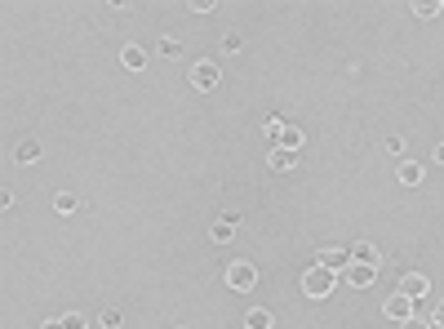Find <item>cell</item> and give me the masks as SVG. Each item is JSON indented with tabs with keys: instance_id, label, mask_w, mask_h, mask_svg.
Returning a JSON list of instances; mask_svg holds the SVG:
<instances>
[{
	"instance_id": "obj_1",
	"label": "cell",
	"mask_w": 444,
	"mask_h": 329,
	"mask_svg": "<svg viewBox=\"0 0 444 329\" xmlns=\"http://www.w3.org/2000/svg\"><path fill=\"white\" fill-rule=\"evenodd\" d=\"M298 289H302V298H329V294L338 289V271H329V267H320V262H311V267H302Z\"/></svg>"
},
{
	"instance_id": "obj_2",
	"label": "cell",
	"mask_w": 444,
	"mask_h": 329,
	"mask_svg": "<svg viewBox=\"0 0 444 329\" xmlns=\"http://www.w3.org/2000/svg\"><path fill=\"white\" fill-rule=\"evenodd\" d=\"M222 280H226V289H235V294H249V289L258 285V267L244 262V258H235V262H226Z\"/></svg>"
},
{
	"instance_id": "obj_3",
	"label": "cell",
	"mask_w": 444,
	"mask_h": 329,
	"mask_svg": "<svg viewBox=\"0 0 444 329\" xmlns=\"http://www.w3.org/2000/svg\"><path fill=\"white\" fill-rule=\"evenodd\" d=\"M187 80L196 84L200 93H209V89H218L222 84V71H218V63H209V58H200V63H191V71H187Z\"/></svg>"
},
{
	"instance_id": "obj_4",
	"label": "cell",
	"mask_w": 444,
	"mask_h": 329,
	"mask_svg": "<svg viewBox=\"0 0 444 329\" xmlns=\"http://www.w3.org/2000/svg\"><path fill=\"white\" fill-rule=\"evenodd\" d=\"M342 280L351 289H369L373 280H377V267H369V262H347V267H342Z\"/></svg>"
},
{
	"instance_id": "obj_5",
	"label": "cell",
	"mask_w": 444,
	"mask_h": 329,
	"mask_svg": "<svg viewBox=\"0 0 444 329\" xmlns=\"http://www.w3.org/2000/svg\"><path fill=\"white\" fill-rule=\"evenodd\" d=\"M316 262L320 267H329V271H342L347 262H351V249H342V245H325L316 253Z\"/></svg>"
},
{
	"instance_id": "obj_6",
	"label": "cell",
	"mask_w": 444,
	"mask_h": 329,
	"mask_svg": "<svg viewBox=\"0 0 444 329\" xmlns=\"http://www.w3.org/2000/svg\"><path fill=\"white\" fill-rule=\"evenodd\" d=\"M395 289H400L404 298H413V303H418V298H427V289H431V285H427V276H418V271H404Z\"/></svg>"
},
{
	"instance_id": "obj_7",
	"label": "cell",
	"mask_w": 444,
	"mask_h": 329,
	"mask_svg": "<svg viewBox=\"0 0 444 329\" xmlns=\"http://www.w3.org/2000/svg\"><path fill=\"white\" fill-rule=\"evenodd\" d=\"M235 227H240V214H218V218H213V227H209V236L218 240V245H226V240L235 236Z\"/></svg>"
},
{
	"instance_id": "obj_8",
	"label": "cell",
	"mask_w": 444,
	"mask_h": 329,
	"mask_svg": "<svg viewBox=\"0 0 444 329\" xmlns=\"http://www.w3.org/2000/svg\"><path fill=\"white\" fill-rule=\"evenodd\" d=\"M382 312L391 316V321H409V316H413V298H404L400 289H395V294H391V298H386V303H382Z\"/></svg>"
},
{
	"instance_id": "obj_9",
	"label": "cell",
	"mask_w": 444,
	"mask_h": 329,
	"mask_svg": "<svg viewBox=\"0 0 444 329\" xmlns=\"http://www.w3.org/2000/svg\"><path fill=\"white\" fill-rule=\"evenodd\" d=\"M120 63H125L129 71H143L147 67V49L143 45H125V49H120Z\"/></svg>"
},
{
	"instance_id": "obj_10",
	"label": "cell",
	"mask_w": 444,
	"mask_h": 329,
	"mask_svg": "<svg viewBox=\"0 0 444 329\" xmlns=\"http://www.w3.org/2000/svg\"><path fill=\"white\" fill-rule=\"evenodd\" d=\"M351 262H369V267H377L382 253H377V245H369V240H355L351 245Z\"/></svg>"
},
{
	"instance_id": "obj_11",
	"label": "cell",
	"mask_w": 444,
	"mask_h": 329,
	"mask_svg": "<svg viewBox=\"0 0 444 329\" xmlns=\"http://www.w3.org/2000/svg\"><path fill=\"white\" fill-rule=\"evenodd\" d=\"M276 325V316L267 312V307H249V312H244V329H271Z\"/></svg>"
},
{
	"instance_id": "obj_12",
	"label": "cell",
	"mask_w": 444,
	"mask_h": 329,
	"mask_svg": "<svg viewBox=\"0 0 444 329\" xmlns=\"http://www.w3.org/2000/svg\"><path fill=\"white\" fill-rule=\"evenodd\" d=\"M271 169H280V174H289V169H298V152H289V147H276V152L267 156Z\"/></svg>"
},
{
	"instance_id": "obj_13",
	"label": "cell",
	"mask_w": 444,
	"mask_h": 329,
	"mask_svg": "<svg viewBox=\"0 0 444 329\" xmlns=\"http://www.w3.org/2000/svg\"><path fill=\"white\" fill-rule=\"evenodd\" d=\"M14 161H18V165H36V161H40V143H36V138L18 143V147H14Z\"/></svg>"
},
{
	"instance_id": "obj_14",
	"label": "cell",
	"mask_w": 444,
	"mask_h": 329,
	"mask_svg": "<svg viewBox=\"0 0 444 329\" xmlns=\"http://www.w3.org/2000/svg\"><path fill=\"white\" fill-rule=\"evenodd\" d=\"M395 174H400L404 187H418V183H422V165H418V161H400V169H395Z\"/></svg>"
},
{
	"instance_id": "obj_15",
	"label": "cell",
	"mask_w": 444,
	"mask_h": 329,
	"mask_svg": "<svg viewBox=\"0 0 444 329\" xmlns=\"http://www.w3.org/2000/svg\"><path fill=\"white\" fill-rule=\"evenodd\" d=\"M98 325L102 329H120V325H125V312H120V307H102V312H98Z\"/></svg>"
},
{
	"instance_id": "obj_16",
	"label": "cell",
	"mask_w": 444,
	"mask_h": 329,
	"mask_svg": "<svg viewBox=\"0 0 444 329\" xmlns=\"http://www.w3.org/2000/svg\"><path fill=\"white\" fill-rule=\"evenodd\" d=\"M409 14H413V18H422V23H431L436 14H444V5H436V0H427V5H413Z\"/></svg>"
},
{
	"instance_id": "obj_17",
	"label": "cell",
	"mask_w": 444,
	"mask_h": 329,
	"mask_svg": "<svg viewBox=\"0 0 444 329\" xmlns=\"http://www.w3.org/2000/svg\"><path fill=\"white\" fill-rule=\"evenodd\" d=\"M280 147L298 152V147H302V129H298V125H285V134H280Z\"/></svg>"
},
{
	"instance_id": "obj_18",
	"label": "cell",
	"mask_w": 444,
	"mask_h": 329,
	"mask_svg": "<svg viewBox=\"0 0 444 329\" xmlns=\"http://www.w3.org/2000/svg\"><path fill=\"white\" fill-rule=\"evenodd\" d=\"M160 54H165V58H178V54H183V41H178V36H160V45H156Z\"/></svg>"
},
{
	"instance_id": "obj_19",
	"label": "cell",
	"mask_w": 444,
	"mask_h": 329,
	"mask_svg": "<svg viewBox=\"0 0 444 329\" xmlns=\"http://www.w3.org/2000/svg\"><path fill=\"white\" fill-rule=\"evenodd\" d=\"M75 205H80V201H75L71 192H58V196H54V209H58V214H75Z\"/></svg>"
},
{
	"instance_id": "obj_20",
	"label": "cell",
	"mask_w": 444,
	"mask_h": 329,
	"mask_svg": "<svg viewBox=\"0 0 444 329\" xmlns=\"http://www.w3.org/2000/svg\"><path fill=\"white\" fill-rule=\"evenodd\" d=\"M382 152H386V156H400V152H404V138H400V134H386V138H382Z\"/></svg>"
},
{
	"instance_id": "obj_21",
	"label": "cell",
	"mask_w": 444,
	"mask_h": 329,
	"mask_svg": "<svg viewBox=\"0 0 444 329\" xmlns=\"http://www.w3.org/2000/svg\"><path fill=\"white\" fill-rule=\"evenodd\" d=\"M240 45H244L240 32H226V36H222V49H226V54H240Z\"/></svg>"
},
{
	"instance_id": "obj_22",
	"label": "cell",
	"mask_w": 444,
	"mask_h": 329,
	"mask_svg": "<svg viewBox=\"0 0 444 329\" xmlns=\"http://www.w3.org/2000/svg\"><path fill=\"white\" fill-rule=\"evenodd\" d=\"M84 325H89V321H84L80 312H67V316H62V329H84Z\"/></svg>"
},
{
	"instance_id": "obj_23",
	"label": "cell",
	"mask_w": 444,
	"mask_h": 329,
	"mask_svg": "<svg viewBox=\"0 0 444 329\" xmlns=\"http://www.w3.org/2000/svg\"><path fill=\"white\" fill-rule=\"evenodd\" d=\"M187 9H191V14H213V9H218V5H213V0H191V5H187Z\"/></svg>"
},
{
	"instance_id": "obj_24",
	"label": "cell",
	"mask_w": 444,
	"mask_h": 329,
	"mask_svg": "<svg viewBox=\"0 0 444 329\" xmlns=\"http://www.w3.org/2000/svg\"><path fill=\"white\" fill-rule=\"evenodd\" d=\"M400 329H431V321H418V316H409V321H400Z\"/></svg>"
},
{
	"instance_id": "obj_25",
	"label": "cell",
	"mask_w": 444,
	"mask_h": 329,
	"mask_svg": "<svg viewBox=\"0 0 444 329\" xmlns=\"http://www.w3.org/2000/svg\"><path fill=\"white\" fill-rule=\"evenodd\" d=\"M431 325H444V298L436 303V312H431Z\"/></svg>"
},
{
	"instance_id": "obj_26",
	"label": "cell",
	"mask_w": 444,
	"mask_h": 329,
	"mask_svg": "<svg viewBox=\"0 0 444 329\" xmlns=\"http://www.w3.org/2000/svg\"><path fill=\"white\" fill-rule=\"evenodd\" d=\"M431 156H436V161L444 165V143H440V147H436V152H431Z\"/></svg>"
},
{
	"instance_id": "obj_27",
	"label": "cell",
	"mask_w": 444,
	"mask_h": 329,
	"mask_svg": "<svg viewBox=\"0 0 444 329\" xmlns=\"http://www.w3.org/2000/svg\"><path fill=\"white\" fill-rule=\"evenodd\" d=\"M40 329H62V321H45V325H40Z\"/></svg>"
},
{
	"instance_id": "obj_28",
	"label": "cell",
	"mask_w": 444,
	"mask_h": 329,
	"mask_svg": "<svg viewBox=\"0 0 444 329\" xmlns=\"http://www.w3.org/2000/svg\"><path fill=\"white\" fill-rule=\"evenodd\" d=\"M174 329H187V325H174Z\"/></svg>"
}]
</instances>
